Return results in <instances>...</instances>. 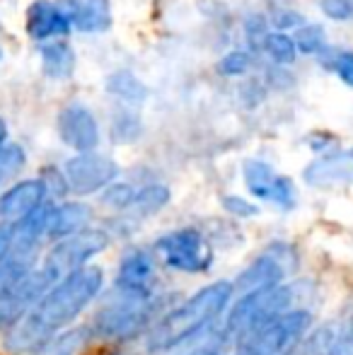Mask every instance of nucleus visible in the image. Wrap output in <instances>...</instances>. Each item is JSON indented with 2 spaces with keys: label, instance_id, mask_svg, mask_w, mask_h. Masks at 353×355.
Returning a JSON list of instances; mask_svg holds the SVG:
<instances>
[{
  "label": "nucleus",
  "instance_id": "1",
  "mask_svg": "<svg viewBox=\"0 0 353 355\" xmlns=\"http://www.w3.org/2000/svg\"><path fill=\"white\" fill-rule=\"evenodd\" d=\"M104 290V271L94 263L76 268L58 278L19 322L3 334V346L10 355H29L46 338L73 327Z\"/></svg>",
  "mask_w": 353,
  "mask_h": 355
},
{
  "label": "nucleus",
  "instance_id": "2",
  "mask_svg": "<svg viewBox=\"0 0 353 355\" xmlns=\"http://www.w3.org/2000/svg\"><path fill=\"white\" fill-rule=\"evenodd\" d=\"M235 300L232 281H216L203 285L193 295L175 302L143 336L146 351L150 355H167L193 346L211 331H218L227 307Z\"/></svg>",
  "mask_w": 353,
  "mask_h": 355
},
{
  "label": "nucleus",
  "instance_id": "3",
  "mask_svg": "<svg viewBox=\"0 0 353 355\" xmlns=\"http://www.w3.org/2000/svg\"><path fill=\"white\" fill-rule=\"evenodd\" d=\"M315 300L317 285L307 278H288L271 288L235 295L216 334L221 341L235 348L259 324L278 317V314L293 312V309H312Z\"/></svg>",
  "mask_w": 353,
  "mask_h": 355
},
{
  "label": "nucleus",
  "instance_id": "4",
  "mask_svg": "<svg viewBox=\"0 0 353 355\" xmlns=\"http://www.w3.org/2000/svg\"><path fill=\"white\" fill-rule=\"evenodd\" d=\"M172 304L175 302H170L160 290L153 295H126L112 288V293L97 304L87 327L94 341L119 348L146 336Z\"/></svg>",
  "mask_w": 353,
  "mask_h": 355
},
{
  "label": "nucleus",
  "instance_id": "5",
  "mask_svg": "<svg viewBox=\"0 0 353 355\" xmlns=\"http://www.w3.org/2000/svg\"><path fill=\"white\" fill-rule=\"evenodd\" d=\"M153 252L160 266L184 276L206 273L216 263L213 242L198 227H179L160 234L153 244Z\"/></svg>",
  "mask_w": 353,
  "mask_h": 355
},
{
  "label": "nucleus",
  "instance_id": "6",
  "mask_svg": "<svg viewBox=\"0 0 353 355\" xmlns=\"http://www.w3.org/2000/svg\"><path fill=\"white\" fill-rule=\"evenodd\" d=\"M315 327L312 309H293L259 324L235 346V355H288Z\"/></svg>",
  "mask_w": 353,
  "mask_h": 355
},
{
  "label": "nucleus",
  "instance_id": "7",
  "mask_svg": "<svg viewBox=\"0 0 353 355\" xmlns=\"http://www.w3.org/2000/svg\"><path fill=\"white\" fill-rule=\"evenodd\" d=\"M109 244H112V234L107 230H99L89 225V227L71 234V237H63L58 242H53V247L39 259V263L58 281L66 273L76 271V268L92 261L94 257H99Z\"/></svg>",
  "mask_w": 353,
  "mask_h": 355
},
{
  "label": "nucleus",
  "instance_id": "8",
  "mask_svg": "<svg viewBox=\"0 0 353 355\" xmlns=\"http://www.w3.org/2000/svg\"><path fill=\"white\" fill-rule=\"evenodd\" d=\"M298 254L288 242H271L264 252H259L245 268L240 276L232 281L235 295L252 293V290H264L271 285H278L295 273Z\"/></svg>",
  "mask_w": 353,
  "mask_h": 355
},
{
  "label": "nucleus",
  "instance_id": "9",
  "mask_svg": "<svg viewBox=\"0 0 353 355\" xmlns=\"http://www.w3.org/2000/svg\"><path fill=\"white\" fill-rule=\"evenodd\" d=\"M160 288V261L153 249L128 247L114 273V290L126 295H153Z\"/></svg>",
  "mask_w": 353,
  "mask_h": 355
},
{
  "label": "nucleus",
  "instance_id": "10",
  "mask_svg": "<svg viewBox=\"0 0 353 355\" xmlns=\"http://www.w3.org/2000/svg\"><path fill=\"white\" fill-rule=\"evenodd\" d=\"M68 189L78 196H92L107 189L119 177V164L107 155H99L94 150L78 153L63 167Z\"/></svg>",
  "mask_w": 353,
  "mask_h": 355
},
{
  "label": "nucleus",
  "instance_id": "11",
  "mask_svg": "<svg viewBox=\"0 0 353 355\" xmlns=\"http://www.w3.org/2000/svg\"><path fill=\"white\" fill-rule=\"evenodd\" d=\"M245 187L259 201H266L281 211H293L298 203V189L293 179L278 174L264 159H247L242 167Z\"/></svg>",
  "mask_w": 353,
  "mask_h": 355
},
{
  "label": "nucleus",
  "instance_id": "12",
  "mask_svg": "<svg viewBox=\"0 0 353 355\" xmlns=\"http://www.w3.org/2000/svg\"><path fill=\"white\" fill-rule=\"evenodd\" d=\"M305 184L315 189H332L341 184H353V148L325 153L312 159L302 172Z\"/></svg>",
  "mask_w": 353,
  "mask_h": 355
},
{
  "label": "nucleus",
  "instance_id": "13",
  "mask_svg": "<svg viewBox=\"0 0 353 355\" xmlns=\"http://www.w3.org/2000/svg\"><path fill=\"white\" fill-rule=\"evenodd\" d=\"M58 136L76 153L94 150L99 143V126L92 112L83 104H71L58 114Z\"/></svg>",
  "mask_w": 353,
  "mask_h": 355
},
{
  "label": "nucleus",
  "instance_id": "14",
  "mask_svg": "<svg viewBox=\"0 0 353 355\" xmlns=\"http://www.w3.org/2000/svg\"><path fill=\"white\" fill-rule=\"evenodd\" d=\"M49 201L46 184L42 179H24L10 187L8 191L0 196V223H17V220L27 218L32 211Z\"/></svg>",
  "mask_w": 353,
  "mask_h": 355
},
{
  "label": "nucleus",
  "instance_id": "15",
  "mask_svg": "<svg viewBox=\"0 0 353 355\" xmlns=\"http://www.w3.org/2000/svg\"><path fill=\"white\" fill-rule=\"evenodd\" d=\"M71 22H68V15L63 10L61 0L51 3V0H34L27 10V32L37 42H46L51 37H63L68 34Z\"/></svg>",
  "mask_w": 353,
  "mask_h": 355
},
{
  "label": "nucleus",
  "instance_id": "16",
  "mask_svg": "<svg viewBox=\"0 0 353 355\" xmlns=\"http://www.w3.org/2000/svg\"><path fill=\"white\" fill-rule=\"evenodd\" d=\"M92 218H94L92 208L80 201H68L61 203V206H51L49 225H46V239L49 242H58L63 237H71V234L89 227Z\"/></svg>",
  "mask_w": 353,
  "mask_h": 355
},
{
  "label": "nucleus",
  "instance_id": "17",
  "mask_svg": "<svg viewBox=\"0 0 353 355\" xmlns=\"http://www.w3.org/2000/svg\"><path fill=\"white\" fill-rule=\"evenodd\" d=\"M68 22L78 32H104L112 27L109 0H61Z\"/></svg>",
  "mask_w": 353,
  "mask_h": 355
},
{
  "label": "nucleus",
  "instance_id": "18",
  "mask_svg": "<svg viewBox=\"0 0 353 355\" xmlns=\"http://www.w3.org/2000/svg\"><path fill=\"white\" fill-rule=\"evenodd\" d=\"M89 343H94V336L87 324H83V327L73 324V327L46 338L37 351H32L29 355H85Z\"/></svg>",
  "mask_w": 353,
  "mask_h": 355
},
{
  "label": "nucleus",
  "instance_id": "19",
  "mask_svg": "<svg viewBox=\"0 0 353 355\" xmlns=\"http://www.w3.org/2000/svg\"><path fill=\"white\" fill-rule=\"evenodd\" d=\"M170 203V189L165 184H146L136 191V198H133L131 208H128L123 215L133 220H143L150 218V215L160 213L162 208Z\"/></svg>",
  "mask_w": 353,
  "mask_h": 355
},
{
  "label": "nucleus",
  "instance_id": "20",
  "mask_svg": "<svg viewBox=\"0 0 353 355\" xmlns=\"http://www.w3.org/2000/svg\"><path fill=\"white\" fill-rule=\"evenodd\" d=\"M42 68L51 80H68L76 71V53L66 42L42 46Z\"/></svg>",
  "mask_w": 353,
  "mask_h": 355
},
{
  "label": "nucleus",
  "instance_id": "21",
  "mask_svg": "<svg viewBox=\"0 0 353 355\" xmlns=\"http://www.w3.org/2000/svg\"><path fill=\"white\" fill-rule=\"evenodd\" d=\"M107 89L114 94V97L123 99V102H128V104H141L143 99L148 97L146 85H143L136 75L128 73V71H119V73L109 75Z\"/></svg>",
  "mask_w": 353,
  "mask_h": 355
},
{
  "label": "nucleus",
  "instance_id": "22",
  "mask_svg": "<svg viewBox=\"0 0 353 355\" xmlns=\"http://www.w3.org/2000/svg\"><path fill=\"white\" fill-rule=\"evenodd\" d=\"M136 187L123 182H112L107 189H102V203L114 213H126L136 198Z\"/></svg>",
  "mask_w": 353,
  "mask_h": 355
},
{
  "label": "nucleus",
  "instance_id": "23",
  "mask_svg": "<svg viewBox=\"0 0 353 355\" xmlns=\"http://www.w3.org/2000/svg\"><path fill=\"white\" fill-rule=\"evenodd\" d=\"M264 49L276 63L288 66V63L295 61V49L298 46H295V42H293V39L288 37V34H283V32L266 34V37H264Z\"/></svg>",
  "mask_w": 353,
  "mask_h": 355
},
{
  "label": "nucleus",
  "instance_id": "24",
  "mask_svg": "<svg viewBox=\"0 0 353 355\" xmlns=\"http://www.w3.org/2000/svg\"><path fill=\"white\" fill-rule=\"evenodd\" d=\"M293 42L305 53H320L322 49L327 46L325 29H322L320 24H305V27H300L295 32V37H293Z\"/></svg>",
  "mask_w": 353,
  "mask_h": 355
},
{
  "label": "nucleus",
  "instance_id": "25",
  "mask_svg": "<svg viewBox=\"0 0 353 355\" xmlns=\"http://www.w3.org/2000/svg\"><path fill=\"white\" fill-rule=\"evenodd\" d=\"M327 355H353V314H349L344 322H336L334 341Z\"/></svg>",
  "mask_w": 353,
  "mask_h": 355
},
{
  "label": "nucleus",
  "instance_id": "26",
  "mask_svg": "<svg viewBox=\"0 0 353 355\" xmlns=\"http://www.w3.org/2000/svg\"><path fill=\"white\" fill-rule=\"evenodd\" d=\"M24 164V153L17 145L3 143L0 145V172H17Z\"/></svg>",
  "mask_w": 353,
  "mask_h": 355
},
{
  "label": "nucleus",
  "instance_id": "27",
  "mask_svg": "<svg viewBox=\"0 0 353 355\" xmlns=\"http://www.w3.org/2000/svg\"><path fill=\"white\" fill-rule=\"evenodd\" d=\"M322 12L336 22H346L353 17V0H320Z\"/></svg>",
  "mask_w": 353,
  "mask_h": 355
},
{
  "label": "nucleus",
  "instance_id": "28",
  "mask_svg": "<svg viewBox=\"0 0 353 355\" xmlns=\"http://www.w3.org/2000/svg\"><path fill=\"white\" fill-rule=\"evenodd\" d=\"M221 203H223V208L230 215H235V218H255V215L259 213V208H257L255 203L242 196H223Z\"/></svg>",
  "mask_w": 353,
  "mask_h": 355
},
{
  "label": "nucleus",
  "instance_id": "29",
  "mask_svg": "<svg viewBox=\"0 0 353 355\" xmlns=\"http://www.w3.org/2000/svg\"><path fill=\"white\" fill-rule=\"evenodd\" d=\"M250 68V56L242 51H232L227 56H223V61L218 63V73L223 75H242Z\"/></svg>",
  "mask_w": 353,
  "mask_h": 355
},
{
  "label": "nucleus",
  "instance_id": "30",
  "mask_svg": "<svg viewBox=\"0 0 353 355\" xmlns=\"http://www.w3.org/2000/svg\"><path fill=\"white\" fill-rule=\"evenodd\" d=\"M227 348H230V346H227L225 341H221V338H218V334H216V336L208 338V341H201L198 346H191L184 355H227L225 353Z\"/></svg>",
  "mask_w": 353,
  "mask_h": 355
},
{
  "label": "nucleus",
  "instance_id": "31",
  "mask_svg": "<svg viewBox=\"0 0 353 355\" xmlns=\"http://www.w3.org/2000/svg\"><path fill=\"white\" fill-rule=\"evenodd\" d=\"M334 71L346 85L353 87V53H339V58L334 63Z\"/></svg>",
  "mask_w": 353,
  "mask_h": 355
},
{
  "label": "nucleus",
  "instance_id": "32",
  "mask_svg": "<svg viewBox=\"0 0 353 355\" xmlns=\"http://www.w3.org/2000/svg\"><path fill=\"white\" fill-rule=\"evenodd\" d=\"M10 242H12V225L0 223V254L10 247Z\"/></svg>",
  "mask_w": 353,
  "mask_h": 355
},
{
  "label": "nucleus",
  "instance_id": "33",
  "mask_svg": "<svg viewBox=\"0 0 353 355\" xmlns=\"http://www.w3.org/2000/svg\"><path fill=\"white\" fill-rule=\"evenodd\" d=\"M8 143V126H5V121L0 119V145Z\"/></svg>",
  "mask_w": 353,
  "mask_h": 355
},
{
  "label": "nucleus",
  "instance_id": "34",
  "mask_svg": "<svg viewBox=\"0 0 353 355\" xmlns=\"http://www.w3.org/2000/svg\"><path fill=\"white\" fill-rule=\"evenodd\" d=\"M104 355H123L121 351H112V353H104Z\"/></svg>",
  "mask_w": 353,
  "mask_h": 355
},
{
  "label": "nucleus",
  "instance_id": "35",
  "mask_svg": "<svg viewBox=\"0 0 353 355\" xmlns=\"http://www.w3.org/2000/svg\"><path fill=\"white\" fill-rule=\"evenodd\" d=\"M0 182H3V172H0Z\"/></svg>",
  "mask_w": 353,
  "mask_h": 355
},
{
  "label": "nucleus",
  "instance_id": "36",
  "mask_svg": "<svg viewBox=\"0 0 353 355\" xmlns=\"http://www.w3.org/2000/svg\"><path fill=\"white\" fill-rule=\"evenodd\" d=\"M0 56H3V51H0Z\"/></svg>",
  "mask_w": 353,
  "mask_h": 355
}]
</instances>
